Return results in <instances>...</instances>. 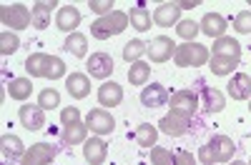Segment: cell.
I'll return each instance as SVG.
<instances>
[{
    "label": "cell",
    "mask_w": 251,
    "mask_h": 165,
    "mask_svg": "<svg viewBox=\"0 0 251 165\" xmlns=\"http://www.w3.org/2000/svg\"><path fill=\"white\" fill-rule=\"evenodd\" d=\"M128 23H131L128 15L121 13V10H113V13H108V15L98 18L96 23L91 25V35L98 38V40H108V38H113V35H121L126 28H128Z\"/></svg>",
    "instance_id": "2"
},
{
    "label": "cell",
    "mask_w": 251,
    "mask_h": 165,
    "mask_svg": "<svg viewBox=\"0 0 251 165\" xmlns=\"http://www.w3.org/2000/svg\"><path fill=\"white\" fill-rule=\"evenodd\" d=\"M98 103L103 108H116L123 103V88L118 85V82H103V85L98 88Z\"/></svg>",
    "instance_id": "17"
},
{
    "label": "cell",
    "mask_w": 251,
    "mask_h": 165,
    "mask_svg": "<svg viewBox=\"0 0 251 165\" xmlns=\"http://www.w3.org/2000/svg\"><path fill=\"white\" fill-rule=\"evenodd\" d=\"M0 148H3V155L13 163V160H23L25 158V145H23V140H20L18 135H3L0 138Z\"/></svg>",
    "instance_id": "20"
},
{
    "label": "cell",
    "mask_w": 251,
    "mask_h": 165,
    "mask_svg": "<svg viewBox=\"0 0 251 165\" xmlns=\"http://www.w3.org/2000/svg\"><path fill=\"white\" fill-rule=\"evenodd\" d=\"M8 93H10V98L13 100H28L30 98V93H33V82H30V78H13L10 80V85H8Z\"/></svg>",
    "instance_id": "26"
},
{
    "label": "cell",
    "mask_w": 251,
    "mask_h": 165,
    "mask_svg": "<svg viewBox=\"0 0 251 165\" xmlns=\"http://www.w3.org/2000/svg\"><path fill=\"white\" fill-rule=\"evenodd\" d=\"M176 165H196V160L188 150H176Z\"/></svg>",
    "instance_id": "41"
},
{
    "label": "cell",
    "mask_w": 251,
    "mask_h": 165,
    "mask_svg": "<svg viewBox=\"0 0 251 165\" xmlns=\"http://www.w3.org/2000/svg\"><path fill=\"white\" fill-rule=\"evenodd\" d=\"M228 95L231 100H249L251 98V75L246 73H236L228 82Z\"/></svg>",
    "instance_id": "19"
},
{
    "label": "cell",
    "mask_w": 251,
    "mask_h": 165,
    "mask_svg": "<svg viewBox=\"0 0 251 165\" xmlns=\"http://www.w3.org/2000/svg\"><path fill=\"white\" fill-rule=\"evenodd\" d=\"M136 143L141 148H156V140H158V128L156 125H151V123H143V125H138L136 128Z\"/></svg>",
    "instance_id": "24"
},
{
    "label": "cell",
    "mask_w": 251,
    "mask_h": 165,
    "mask_svg": "<svg viewBox=\"0 0 251 165\" xmlns=\"http://www.w3.org/2000/svg\"><path fill=\"white\" fill-rule=\"evenodd\" d=\"M18 118H20V125H23L25 130H40L46 128V110L40 105H20L18 110Z\"/></svg>",
    "instance_id": "9"
},
{
    "label": "cell",
    "mask_w": 251,
    "mask_h": 165,
    "mask_svg": "<svg viewBox=\"0 0 251 165\" xmlns=\"http://www.w3.org/2000/svg\"><path fill=\"white\" fill-rule=\"evenodd\" d=\"M128 20H131V25H133L138 33L151 30V13L146 10V8H131V13H128Z\"/></svg>",
    "instance_id": "32"
},
{
    "label": "cell",
    "mask_w": 251,
    "mask_h": 165,
    "mask_svg": "<svg viewBox=\"0 0 251 165\" xmlns=\"http://www.w3.org/2000/svg\"><path fill=\"white\" fill-rule=\"evenodd\" d=\"M231 165H246V163H241V160H231Z\"/></svg>",
    "instance_id": "43"
},
{
    "label": "cell",
    "mask_w": 251,
    "mask_h": 165,
    "mask_svg": "<svg viewBox=\"0 0 251 165\" xmlns=\"http://www.w3.org/2000/svg\"><path fill=\"white\" fill-rule=\"evenodd\" d=\"M86 128L96 135H111L113 128H116V120L111 113H106L103 108H96L86 115Z\"/></svg>",
    "instance_id": "6"
},
{
    "label": "cell",
    "mask_w": 251,
    "mask_h": 165,
    "mask_svg": "<svg viewBox=\"0 0 251 165\" xmlns=\"http://www.w3.org/2000/svg\"><path fill=\"white\" fill-rule=\"evenodd\" d=\"M55 153H58V148L53 143H35V145H30V150L25 153V158L20 160V165H50Z\"/></svg>",
    "instance_id": "8"
},
{
    "label": "cell",
    "mask_w": 251,
    "mask_h": 165,
    "mask_svg": "<svg viewBox=\"0 0 251 165\" xmlns=\"http://www.w3.org/2000/svg\"><path fill=\"white\" fill-rule=\"evenodd\" d=\"M169 103H171V110L183 113V115H188V118H194V113H196V108H199V98H196V93H191V90H176V93L169 98Z\"/></svg>",
    "instance_id": "10"
},
{
    "label": "cell",
    "mask_w": 251,
    "mask_h": 165,
    "mask_svg": "<svg viewBox=\"0 0 251 165\" xmlns=\"http://www.w3.org/2000/svg\"><path fill=\"white\" fill-rule=\"evenodd\" d=\"M226 28H228L226 18L219 15V13H206L203 20H201V33L208 35V38H216V40L224 38L226 35Z\"/></svg>",
    "instance_id": "16"
},
{
    "label": "cell",
    "mask_w": 251,
    "mask_h": 165,
    "mask_svg": "<svg viewBox=\"0 0 251 165\" xmlns=\"http://www.w3.org/2000/svg\"><path fill=\"white\" fill-rule=\"evenodd\" d=\"M66 88H68L71 98L83 100V98L91 95V80H88V75H83V73H71L66 78Z\"/></svg>",
    "instance_id": "18"
},
{
    "label": "cell",
    "mask_w": 251,
    "mask_h": 165,
    "mask_svg": "<svg viewBox=\"0 0 251 165\" xmlns=\"http://www.w3.org/2000/svg\"><path fill=\"white\" fill-rule=\"evenodd\" d=\"M236 153V145L231 138L226 135H214L208 143H203V148L199 150V158L203 165H214V163H228Z\"/></svg>",
    "instance_id": "1"
},
{
    "label": "cell",
    "mask_w": 251,
    "mask_h": 165,
    "mask_svg": "<svg viewBox=\"0 0 251 165\" xmlns=\"http://www.w3.org/2000/svg\"><path fill=\"white\" fill-rule=\"evenodd\" d=\"M234 30L241 33V35H249L251 33V10H241L234 18Z\"/></svg>",
    "instance_id": "38"
},
{
    "label": "cell",
    "mask_w": 251,
    "mask_h": 165,
    "mask_svg": "<svg viewBox=\"0 0 251 165\" xmlns=\"http://www.w3.org/2000/svg\"><path fill=\"white\" fill-rule=\"evenodd\" d=\"M149 53V43H143V40H128V43L123 45V60L126 63H138L141 55Z\"/></svg>",
    "instance_id": "27"
},
{
    "label": "cell",
    "mask_w": 251,
    "mask_h": 165,
    "mask_svg": "<svg viewBox=\"0 0 251 165\" xmlns=\"http://www.w3.org/2000/svg\"><path fill=\"white\" fill-rule=\"evenodd\" d=\"M86 135H88L86 123H75V125L63 128V133H60V140L66 143V145H80V143H86Z\"/></svg>",
    "instance_id": "25"
},
{
    "label": "cell",
    "mask_w": 251,
    "mask_h": 165,
    "mask_svg": "<svg viewBox=\"0 0 251 165\" xmlns=\"http://www.w3.org/2000/svg\"><path fill=\"white\" fill-rule=\"evenodd\" d=\"M66 75V63L58 58V55H48V65H46V78L50 80H60Z\"/></svg>",
    "instance_id": "35"
},
{
    "label": "cell",
    "mask_w": 251,
    "mask_h": 165,
    "mask_svg": "<svg viewBox=\"0 0 251 165\" xmlns=\"http://www.w3.org/2000/svg\"><path fill=\"white\" fill-rule=\"evenodd\" d=\"M141 103L146 108H163L166 103H169V90H166L163 85H158V82H151L149 88L141 90Z\"/></svg>",
    "instance_id": "14"
},
{
    "label": "cell",
    "mask_w": 251,
    "mask_h": 165,
    "mask_svg": "<svg viewBox=\"0 0 251 165\" xmlns=\"http://www.w3.org/2000/svg\"><path fill=\"white\" fill-rule=\"evenodd\" d=\"M88 73H91V78L106 80L113 73V58L108 53H93L88 58Z\"/></svg>",
    "instance_id": "12"
},
{
    "label": "cell",
    "mask_w": 251,
    "mask_h": 165,
    "mask_svg": "<svg viewBox=\"0 0 251 165\" xmlns=\"http://www.w3.org/2000/svg\"><path fill=\"white\" fill-rule=\"evenodd\" d=\"M55 25H58V30L68 33V35L75 33V28L80 25V10L73 5H63L55 15Z\"/></svg>",
    "instance_id": "15"
},
{
    "label": "cell",
    "mask_w": 251,
    "mask_h": 165,
    "mask_svg": "<svg viewBox=\"0 0 251 165\" xmlns=\"http://www.w3.org/2000/svg\"><path fill=\"white\" fill-rule=\"evenodd\" d=\"M211 53L214 55H224V58H241V45H239V40L224 35V38H219L214 43Z\"/></svg>",
    "instance_id": "22"
},
{
    "label": "cell",
    "mask_w": 251,
    "mask_h": 165,
    "mask_svg": "<svg viewBox=\"0 0 251 165\" xmlns=\"http://www.w3.org/2000/svg\"><path fill=\"white\" fill-rule=\"evenodd\" d=\"M83 158H86L88 165H103L108 158V145L100 138H91L83 143Z\"/></svg>",
    "instance_id": "11"
},
{
    "label": "cell",
    "mask_w": 251,
    "mask_h": 165,
    "mask_svg": "<svg viewBox=\"0 0 251 165\" xmlns=\"http://www.w3.org/2000/svg\"><path fill=\"white\" fill-rule=\"evenodd\" d=\"M53 8H58V3H53V0H50V3H35L33 5V28H38V30L48 28Z\"/></svg>",
    "instance_id": "23"
},
{
    "label": "cell",
    "mask_w": 251,
    "mask_h": 165,
    "mask_svg": "<svg viewBox=\"0 0 251 165\" xmlns=\"http://www.w3.org/2000/svg\"><path fill=\"white\" fill-rule=\"evenodd\" d=\"M249 110H251V100H249Z\"/></svg>",
    "instance_id": "44"
},
{
    "label": "cell",
    "mask_w": 251,
    "mask_h": 165,
    "mask_svg": "<svg viewBox=\"0 0 251 165\" xmlns=\"http://www.w3.org/2000/svg\"><path fill=\"white\" fill-rule=\"evenodd\" d=\"M176 43L171 38H166V35H158V38H153L151 43H149V55L151 58V63H166V60H171L174 55H176Z\"/></svg>",
    "instance_id": "7"
},
{
    "label": "cell",
    "mask_w": 251,
    "mask_h": 165,
    "mask_svg": "<svg viewBox=\"0 0 251 165\" xmlns=\"http://www.w3.org/2000/svg\"><path fill=\"white\" fill-rule=\"evenodd\" d=\"M176 33L186 40V43H194V38L201 33V25H199V23H194V20H181L178 28H176Z\"/></svg>",
    "instance_id": "37"
},
{
    "label": "cell",
    "mask_w": 251,
    "mask_h": 165,
    "mask_svg": "<svg viewBox=\"0 0 251 165\" xmlns=\"http://www.w3.org/2000/svg\"><path fill=\"white\" fill-rule=\"evenodd\" d=\"M18 48H20V40H18L15 33H10V30L0 33V53H3V55H13Z\"/></svg>",
    "instance_id": "34"
},
{
    "label": "cell",
    "mask_w": 251,
    "mask_h": 165,
    "mask_svg": "<svg viewBox=\"0 0 251 165\" xmlns=\"http://www.w3.org/2000/svg\"><path fill=\"white\" fill-rule=\"evenodd\" d=\"M236 68H239V58L211 55V73H214V75H231Z\"/></svg>",
    "instance_id": "28"
},
{
    "label": "cell",
    "mask_w": 251,
    "mask_h": 165,
    "mask_svg": "<svg viewBox=\"0 0 251 165\" xmlns=\"http://www.w3.org/2000/svg\"><path fill=\"white\" fill-rule=\"evenodd\" d=\"M249 165H251V163H249Z\"/></svg>",
    "instance_id": "46"
},
{
    "label": "cell",
    "mask_w": 251,
    "mask_h": 165,
    "mask_svg": "<svg viewBox=\"0 0 251 165\" xmlns=\"http://www.w3.org/2000/svg\"><path fill=\"white\" fill-rule=\"evenodd\" d=\"M249 8H251V0H249Z\"/></svg>",
    "instance_id": "45"
},
{
    "label": "cell",
    "mask_w": 251,
    "mask_h": 165,
    "mask_svg": "<svg viewBox=\"0 0 251 165\" xmlns=\"http://www.w3.org/2000/svg\"><path fill=\"white\" fill-rule=\"evenodd\" d=\"M181 8L178 3H161L153 13V23L161 25V28H171V25H178L181 23Z\"/></svg>",
    "instance_id": "13"
},
{
    "label": "cell",
    "mask_w": 251,
    "mask_h": 165,
    "mask_svg": "<svg viewBox=\"0 0 251 165\" xmlns=\"http://www.w3.org/2000/svg\"><path fill=\"white\" fill-rule=\"evenodd\" d=\"M188 125H191V118L183 115V113H176V110H171L169 115H163V118L158 120L161 133L171 135V138H181V135H186Z\"/></svg>",
    "instance_id": "5"
},
{
    "label": "cell",
    "mask_w": 251,
    "mask_h": 165,
    "mask_svg": "<svg viewBox=\"0 0 251 165\" xmlns=\"http://www.w3.org/2000/svg\"><path fill=\"white\" fill-rule=\"evenodd\" d=\"M46 65H48L46 53H33L25 60V70L30 73V78H46Z\"/></svg>",
    "instance_id": "30"
},
{
    "label": "cell",
    "mask_w": 251,
    "mask_h": 165,
    "mask_svg": "<svg viewBox=\"0 0 251 165\" xmlns=\"http://www.w3.org/2000/svg\"><path fill=\"white\" fill-rule=\"evenodd\" d=\"M66 50L73 53L75 58H86V53H88V40H86V35L71 33V35L66 38Z\"/></svg>",
    "instance_id": "31"
},
{
    "label": "cell",
    "mask_w": 251,
    "mask_h": 165,
    "mask_svg": "<svg viewBox=\"0 0 251 165\" xmlns=\"http://www.w3.org/2000/svg\"><path fill=\"white\" fill-rule=\"evenodd\" d=\"M201 100H203V110L208 115H211V113H221L226 108V98L216 88H203L201 90Z\"/></svg>",
    "instance_id": "21"
},
{
    "label": "cell",
    "mask_w": 251,
    "mask_h": 165,
    "mask_svg": "<svg viewBox=\"0 0 251 165\" xmlns=\"http://www.w3.org/2000/svg\"><path fill=\"white\" fill-rule=\"evenodd\" d=\"M178 8H181V10H188V8H199V0H191V3H188V0H181V3H178Z\"/></svg>",
    "instance_id": "42"
},
{
    "label": "cell",
    "mask_w": 251,
    "mask_h": 165,
    "mask_svg": "<svg viewBox=\"0 0 251 165\" xmlns=\"http://www.w3.org/2000/svg\"><path fill=\"white\" fill-rule=\"evenodd\" d=\"M60 123H63V128L80 123V110H78V108H63V110H60Z\"/></svg>",
    "instance_id": "39"
},
{
    "label": "cell",
    "mask_w": 251,
    "mask_h": 165,
    "mask_svg": "<svg viewBox=\"0 0 251 165\" xmlns=\"http://www.w3.org/2000/svg\"><path fill=\"white\" fill-rule=\"evenodd\" d=\"M174 60L178 68H201L208 63V48L201 43H183L176 48Z\"/></svg>",
    "instance_id": "3"
},
{
    "label": "cell",
    "mask_w": 251,
    "mask_h": 165,
    "mask_svg": "<svg viewBox=\"0 0 251 165\" xmlns=\"http://www.w3.org/2000/svg\"><path fill=\"white\" fill-rule=\"evenodd\" d=\"M0 23L10 30H23V28L33 25V10H28L23 3L0 5Z\"/></svg>",
    "instance_id": "4"
},
{
    "label": "cell",
    "mask_w": 251,
    "mask_h": 165,
    "mask_svg": "<svg viewBox=\"0 0 251 165\" xmlns=\"http://www.w3.org/2000/svg\"><path fill=\"white\" fill-rule=\"evenodd\" d=\"M38 105L43 108V110H53V108H58V105H60V93L53 90V88H46L43 93L38 95Z\"/></svg>",
    "instance_id": "36"
},
{
    "label": "cell",
    "mask_w": 251,
    "mask_h": 165,
    "mask_svg": "<svg viewBox=\"0 0 251 165\" xmlns=\"http://www.w3.org/2000/svg\"><path fill=\"white\" fill-rule=\"evenodd\" d=\"M88 8L103 18V15L113 13V10H111V8H113V0H88Z\"/></svg>",
    "instance_id": "40"
},
{
    "label": "cell",
    "mask_w": 251,
    "mask_h": 165,
    "mask_svg": "<svg viewBox=\"0 0 251 165\" xmlns=\"http://www.w3.org/2000/svg\"><path fill=\"white\" fill-rule=\"evenodd\" d=\"M151 163H153V165H176V150H169V148H151Z\"/></svg>",
    "instance_id": "33"
},
{
    "label": "cell",
    "mask_w": 251,
    "mask_h": 165,
    "mask_svg": "<svg viewBox=\"0 0 251 165\" xmlns=\"http://www.w3.org/2000/svg\"><path fill=\"white\" fill-rule=\"evenodd\" d=\"M149 78H151V65L143 63V60H138V63H133L128 68V82H131V85H136V88L138 85H146Z\"/></svg>",
    "instance_id": "29"
}]
</instances>
